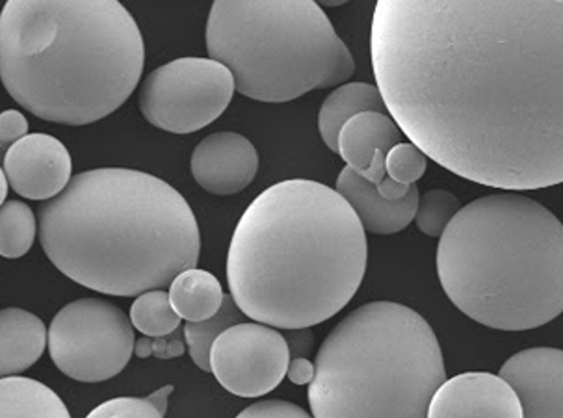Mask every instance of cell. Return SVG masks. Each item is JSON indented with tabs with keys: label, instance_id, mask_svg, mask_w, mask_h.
<instances>
[{
	"label": "cell",
	"instance_id": "obj_14",
	"mask_svg": "<svg viewBox=\"0 0 563 418\" xmlns=\"http://www.w3.org/2000/svg\"><path fill=\"white\" fill-rule=\"evenodd\" d=\"M194 179L214 196L246 190L258 172L255 145L236 132H214L203 138L190 158Z\"/></svg>",
	"mask_w": 563,
	"mask_h": 418
},
{
	"label": "cell",
	"instance_id": "obj_35",
	"mask_svg": "<svg viewBox=\"0 0 563 418\" xmlns=\"http://www.w3.org/2000/svg\"><path fill=\"white\" fill-rule=\"evenodd\" d=\"M4 156H7V151L0 150V161L4 162Z\"/></svg>",
	"mask_w": 563,
	"mask_h": 418
},
{
	"label": "cell",
	"instance_id": "obj_31",
	"mask_svg": "<svg viewBox=\"0 0 563 418\" xmlns=\"http://www.w3.org/2000/svg\"><path fill=\"white\" fill-rule=\"evenodd\" d=\"M317 374V366L307 358L290 359L287 369V377L294 385H309Z\"/></svg>",
	"mask_w": 563,
	"mask_h": 418
},
{
	"label": "cell",
	"instance_id": "obj_11",
	"mask_svg": "<svg viewBox=\"0 0 563 418\" xmlns=\"http://www.w3.org/2000/svg\"><path fill=\"white\" fill-rule=\"evenodd\" d=\"M73 162L66 145L48 134H26L4 156L8 183L21 198L48 201L71 180Z\"/></svg>",
	"mask_w": 563,
	"mask_h": 418
},
{
	"label": "cell",
	"instance_id": "obj_5",
	"mask_svg": "<svg viewBox=\"0 0 563 418\" xmlns=\"http://www.w3.org/2000/svg\"><path fill=\"white\" fill-rule=\"evenodd\" d=\"M438 274L474 322L528 331L563 312V223L516 191L465 205L441 234Z\"/></svg>",
	"mask_w": 563,
	"mask_h": 418
},
{
	"label": "cell",
	"instance_id": "obj_21",
	"mask_svg": "<svg viewBox=\"0 0 563 418\" xmlns=\"http://www.w3.org/2000/svg\"><path fill=\"white\" fill-rule=\"evenodd\" d=\"M247 318L244 312L240 311L239 305L234 304L233 296L225 294L220 311L214 317L201 320V322H186L185 339L186 348L190 352L194 363L201 371H210V348L214 344L218 337L236 323L244 322Z\"/></svg>",
	"mask_w": 563,
	"mask_h": 418
},
{
	"label": "cell",
	"instance_id": "obj_32",
	"mask_svg": "<svg viewBox=\"0 0 563 418\" xmlns=\"http://www.w3.org/2000/svg\"><path fill=\"white\" fill-rule=\"evenodd\" d=\"M411 186L413 185L408 186L401 185V183H396V180L390 179L389 175H387V177H385L376 188H378L379 194H382L385 199H389V201H398V199L406 198V196H408V191L411 190Z\"/></svg>",
	"mask_w": 563,
	"mask_h": 418
},
{
	"label": "cell",
	"instance_id": "obj_16",
	"mask_svg": "<svg viewBox=\"0 0 563 418\" xmlns=\"http://www.w3.org/2000/svg\"><path fill=\"white\" fill-rule=\"evenodd\" d=\"M400 127L389 114L361 112L342 127L336 140V155H341L347 167L365 175L378 151L389 153L400 144Z\"/></svg>",
	"mask_w": 563,
	"mask_h": 418
},
{
	"label": "cell",
	"instance_id": "obj_27",
	"mask_svg": "<svg viewBox=\"0 0 563 418\" xmlns=\"http://www.w3.org/2000/svg\"><path fill=\"white\" fill-rule=\"evenodd\" d=\"M185 341V331L180 333V328L164 337H145L144 334V339H140L134 344V353L142 359L150 355L158 359L180 358L186 352Z\"/></svg>",
	"mask_w": 563,
	"mask_h": 418
},
{
	"label": "cell",
	"instance_id": "obj_34",
	"mask_svg": "<svg viewBox=\"0 0 563 418\" xmlns=\"http://www.w3.org/2000/svg\"><path fill=\"white\" fill-rule=\"evenodd\" d=\"M318 7L322 8H336L342 7V4H346L347 0H314Z\"/></svg>",
	"mask_w": 563,
	"mask_h": 418
},
{
	"label": "cell",
	"instance_id": "obj_2",
	"mask_svg": "<svg viewBox=\"0 0 563 418\" xmlns=\"http://www.w3.org/2000/svg\"><path fill=\"white\" fill-rule=\"evenodd\" d=\"M366 257L365 228L339 191L317 180H283L240 218L229 245V288L253 322L312 328L352 301Z\"/></svg>",
	"mask_w": 563,
	"mask_h": 418
},
{
	"label": "cell",
	"instance_id": "obj_28",
	"mask_svg": "<svg viewBox=\"0 0 563 418\" xmlns=\"http://www.w3.org/2000/svg\"><path fill=\"white\" fill-rule=\"evenodd\" d=\"M236 418H312L306 409L283 400H266L246 407Z\"/></svg>",
	"mask_w": 563,
	"mask_h": 418
},
{
	"label": "cell",
	"instance_id": "obj_33",
	"mask_svg": "<svg viewBox=\"0 0 563 418\" xmlns=\"http://www.w3.org/2000/svg\"><path fill=\"white\" fill-rule=\"evenodd\" d=\"M8 186H10V183H8L7 174H4V167H0V207L7 201Z\"/></svg>",
	"mask_w": 563,
	"mask_h": 418
},
{
	"label": "cell",
	"instance_id": "obj_10",
	"mask_svg": "<svg viewBox=\"0 0 563 418\" xmlns=\"http://www.w3.org/2000/svg\"><path fill=\"white\" fill-rule=\"evenodd\" d=\"M290 350L283 333L258 322L225 329L210 348V372L240 398L268 395L287 377Z\"/></svg>",
	"mask_w": 563,
	"mask_h": 418
},
{
	"label": "cell",
	"instance_id": "obj_9",
	"mask_svg": "<svg viewBox=\"0 0 563 418\" xmlns=\"http://www.w3.org/2000/svg\"><path fill=\"white\" fill-rule=\"evenodd\" d=\"M234 78L212 58H179L158 67L140 88L145 120L161 131L190 134L214 123L233 101Z\"/></svg>",
	"mask_w": 563,
	"mask_h": 418
},
{
	"label": "cell",
	"instance_id": "obj_15",
	"mask_svg": "<svg viewBox=\"0 0 563 418\" xmlns=\"http://www.w3.org/2000/svg\"><path fill=\"white\" fill-rule=\"evenodd\" d=\"M336 191L355 210L365 231L372 234H395L408 228L419 207V188L411 186L406 198L389 201L363 175L344 167L336 179Z\"/></svg>",
	"mask_w": 563,
	"mask_h": 418
},
{
	"label": "cell",
	"instance_id": "obj_17",
	"mask_svg": "<svg viewBox=\"0 0 563 418\" xmlns=\"http://www.w3.org/2000/svg\"><path fill=\"white\" fill-rule=\"evenodd\" d=\"M48 331L42 318L24 309L0 311V380L18 376L36 365L45 346Z\"/></svg>",
	"mask_w": 563,
	"mask_h": 418
},
{
	"label": "cell",
	"instance_id": "obj_4",
	"mask_svg": "<svg viewBox=\"0 0 563 418\" xmlns=\"http://www.w3.org/2000/svg\"><path fill=\"white\" fill-rule=\"evenodd\" d=\"M139 23L120 0H8L0 80L40 120L82 127L115 112L144 72Z\"/></svg>",
	"mask_w": 563,
	"mask_h": 418
},
{
	"label": "cell",
	"instance_id": "obj_19",
	"mask_svg": "<svg viewBox=\"0 0 563 418\" xmlns=\"http://www.w3.org/2000/svg\"><path fill=\"white\" fill-rule=\"evenodd\" d=\"M0 418H71L53 388L31 377L0 380Z\"/></svg>",
	"mask_w": 563,
	"mask_h": 418
},
{
	"label": "cell",
	"instance_id": "obj_8",
	"mask_svg": "<svg viewBox=\"0 0 563 418\" xmlns=\"http://www.w3.org/2000/svg\"><path fill=\"white\" fill-rule=\"evenodd\" d=\"M134 344L131 318L99 298L67 304L56 312L47 334L56 369L82 383L107 382L125 371Z\"/></svg>",
	"mask_w": 563,
	"mask_h": 418
},
{
	"label": "cell",
	"instance_id": "obj_18",
	"mask_svg": "<svg viewBox=\"0 0 563 418\" xmlns=\"http://www.w3.org/2000/svg\"><path fill=\"white\" fill-rule=\"evenodd\" d=\"M361 112H382L387 114L384 96L378 86L368 82H350L339 86L320 108L318 131L328 145V150L336 153V140L346 121Z\"/></svg>",
	"mask_w": 563,
	"mask_h": 418
},
{
	"label": "cell",
	"instance_id": "obj_30",
	"mask_svg": "<svg viewBox=\"0 0 563 418\" xmlns=\"http://www.w3.org/2000/svg\"><path fill=\"white\" fill-rule=\"evenodd\" d=\"M287 341L288 350H290V359L307 358L311 352L312 334L309 328L287 329V334H283Z\"/></svg>",
	"mask_w": 563,
	"mask_h": 418
},
{
	"label": "cell",
	"instance_id": "obj_29",
	"mask_svg": "<svg viewBox=\"0 0 563 418\" xmlns=\"http://www.w3.org/2000/svg\"><path fill=\"white\" fill-rule=\"evenodd\" d=\"M29 134V121L18 110H4L0 114V150L8 151Z\"/></svg>",
	"mask_w": 563,
	"mask_h": 418
},
{
	"label": "cell",
	"instance_id": "obj_25",
	"mask_svg": "<svg viewBox=\"0 0 563 418\" xmlns=\"http://www.w3.org/2000/svg\"><path fill=\"white\" fill-rule=\"evenodd\" d=\"M460 209L462 205L454 194L446 190L426 191L424 196L419 198L413 221L426 237L441 239L444 229L449 228L450 221L460 212Z\"/></svg>",
	"mask_w": 563,
	"mask_h": 418
},
{
	"label": "cell",
	"instance_id": "obj_3",
	"mask_svg": "<svg viewBox=\"0 0 563 418\" xmlns=\"http://www.w3.org/2000/svg\"><path fill=\"white\" fill-rule=\"evenodd\" d=\"M40 242L71 282L121 298L168 287L201 253L188 201L166 180L126 167L75 175L40 207Z\"/></svg>",
	"mask_w": 563,
	"mask_h": 418
},
{
	"label": "cell",
	"instance_id": "obj_24",
	"mask_svg": "<svg viewBox=\"0 0 563 418\" xmlns=\"http://www.w3.org/2000/svg\"><path fill=\"white\" fill-rule=\"evenodd\" d=\"M174 391V385H164L144 398H114L97 406L86 418H164Z\"/></svg>",
	"mask_w": 563,
	"mask_h": 418
},
{
	"label": "cell",
	"instance_id": "obj_1",
	"mask_svg": "<svg viewBox=\"0 0 563 418\" xmlns=\"http://www.w3.org/2000/svg\"><path fill=\"white\" fill-rule=\"evenodd\" d=\"M376 86L400 131L478 185L563 183V0H378Z\"/></svg>",
	"mask_w": 563,
	"mask_h": 418
},
{
	"label": "cell",
	"instance_id": "obj_13",
	"mask_svg": "<svg viewBox=\"0 0 563 418\" xmlns=\"http://www.w3.org/2000/svg\"><path fill=\"white\" fill-rule=\"evenodd\" d=\"M428 418H522V406L503 377L465 372L444 380L430 402Z\"/></svg>",
	"mask_w": 563,
	"mask_h": 418
},
{
	"label": "cell",
	"instance_id": "obj_22",
	"mask_svg": "<svg viewBox=\"0 0 563 418\" xmlns=\"http://www.w3.org/2000/svg\"><path fill=\"white\" fill-rule=\"evenodd\" d=\"M34 212L23 201H8L0 207V257L26 255L36 240Z\"/></svg>",
	"mask_w": 563,
	"mask_h": 418
},
{
	"label": "cell",
	"instance_id": "obj_23",
	"mask_svg": "<svg viewBox=\"0 0 563 418\" xmlns=\"http://www.w3.org/2000/svg\"><path fill=\"white\" fill-rule=\"evenodd\" d=\"M131 322L145 337H164L180 328L183 318L177 315L166 290H147L134 299Z\"/></svg>",
	"mask_w": 563,
	"mask_h": 418
},
{
	"label": "cell",
	"instance_id": "obj_26",
	"mask_svg": "<svg viewBox=\"0 0 563 418\" xmlns=\"http://www.w3.org/2000/svg\"><path fill=\"white\" fill-rule=\"evenodd\" d=\"M426 166H428V156L413 142L409 144L400 142L387 153L385 158L387 175L401 185H415L426 174Z\"/></svg>",
	"mask_w": 563,
	"mask_h": 418
},
{
	"label": "cell",
	"instance_id": "obj_6",
	"mask_svg": "<svg viewBox=\"0 0 563 418\" xmlns=\"http://www.w3.org/2000/svg\"><path fill=\"white\" fill-rule=\"evenodd\" d=\"M309 383L312 418H428L446 380L432 326L393 301H374L336 323Z\"/></svg>",
	"mask_w": 563,
	"mask_h": 418
},
{
	"label": "cell",
	"instance_id": "obj_20",
	"mask_svg": "<svg viewBox=\"0 0 563 418\" xmlns=\"http://www.w3.org/2000/svg\"><path fill=\"white\" fill-rule=\"evenodd\" d=\"M169 301L186 322L214 317L223 304V288L207 270L188 268L169 285Z\"/></svg>",
	"mask_w": 563,
	"mask_h": 418
},
{
	"label": "cell",
	"instance_id": "obj_7",
	"mask_svg": "<svg viewBox=\"0 0 563 418\" xmlns=\"http://www.w3.org/2000/svg\"><path fill=\"white\" fill-rule=\"evenodd\" d=\"M205 42L253 101H294L355 72L354 56L314 0H214Z\"/></svg>",
	"mask_w": 563,
	"mask_h": 418
},
{
	"label": "cell",
	"instance_id": "obj_12",
	"mask_svg": "<svg viewBox=\"0 0 563 418\" xmlns=\"http://www.w3.org/2000/svg\"><path fill=\"white\" fill-rule=\"evenodd\" d=\"M519 396L522 418H563V350L528 348L500 369Z\"/></svg>",
	"mask_w": 563,
	"mask_h": 418
}]
</instances>
